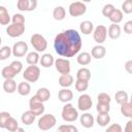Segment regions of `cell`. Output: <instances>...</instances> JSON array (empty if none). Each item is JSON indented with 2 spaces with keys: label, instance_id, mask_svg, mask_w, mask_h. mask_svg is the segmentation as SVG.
<instances>
[{
  "label": "cell",
  "instance_id": "277c9868",
  "mask_svg": "<svg viewBox=\"0 0 132 132\" xmlns=\"http://www.w3.org/2000/svg\"><path fill=\"white\" fill-rule=\"evenodd\" d=\"M30 42H31V45L33 46V48L37 53L44 52L47 48V41H46L45 37L41 34H38V33L33 34L30 38Z\"/></svg>",
  "mask_w": 132,
  "mask_h": 132
},
{
  "label": "cell",
  "instance_id": "ffe728a7",
  "mask_svg": "<svg viewBox=\"0 0 132 132\" xmlns=\"http://www.w3.org/2000/svg\"><path fill=\"white\" fill-rule=\"evenodd\" d=\"M36 119V116L35 113H33L31 110H27L25 112H23V114L21 116V120H22V123L26 126H30L34 123Z\"/></svg>",
  "mask_w": 132,
  "mask_h": 132
},
{
  "label": "cell",
  "instance_id": "f1b7e54d",
  "mask_svg": "<svg viewBox=\"0 0 132 132\" xmlns=\"http://www.w3.org/2000/svg\"><path fill=\"white\" fill-rule=\"evenodd\" d=\"M123 16H124L123 11H122L121 9L116 8V9L111 12V14L109 15L108 20H109L112 24H119V23H121V22L123 21Z\"/></svg>",
  "mask_w": 132,
  "mask_h": 132
},
{
  "label": "cell",
  "instance_id": "83f0119b",
  "mask_svg": "<svg viewBox=\"0 0 132 132\" xmlns=\"http://www.w3.org/2000/svg\"><path fill=\"white\" fill-rule=\"evenodd\" d=\"M35 96L41 102H46L51 98V92H50V90L47 88H40V89H38V91L35 94Z\"/></svg>",
  "mask_w": 132,
  "mask_h": 132
},
{
  "label": "cell",
  "instance_id": "9c48e42d",
  "mask_svg": "<svg viewBox=\"0 0 132 132\" xmlns=\"http://www.w3.org/2000/svg\"><path fill=\"white\" fill-rule=\"evenodd\" d=\"M55 67L56 70L62 74H70V61L68 59H64V58H58L55 61Z\"/></svg>",
  "mask_w": 132,
  "mask_h": 132
},
{
  "label": "cell",
  "instance_id": "c3c4849f",
  "mask_svg": "<svg viewBox=\"0 0 132 132\" xmlns=\"http://www.w3.org/2000/svg\"><path fill=\"white\" fill-rule=\"evenodd\" d=\"M125 70H126L128 73L132 74V60H128V61L125 63Z\"/></svg>",
  "mask_w": 132,
  "mask_h": 132
},
{
  "label": "cell",
  "instance_id": "816d5d0a",
  "mask_svg": "<svg viewBox=\"0 0 132 132\" xmlns=\"http://www.w3.org/2000/svg\"><path fill=\"white\" fill-rule=\"evenodd\" d=\"M129 103L132 105V94H131V97H130V99H129Z\"/></svg>",
  "mask_w": 132,
  "mask_h": 132
},
{
  "label": "cell",
  "instance_id": "f546056e",
  "mask_svg": "<svg viewBox=\"0 0 132 132\" xmlns=\"http://www.w3.org/2000/svg\"><path fill=\"white\" fill-rule=\"evenodd\" d=\"M26 62H27L29 65H36L38 62H40L39 53H37L36 51L28 53L27 56H26Z\"/></svg>",
  "mask_w": 132,
  "mask_h": 132
},
{
  "label": "cell",
  "instance_id": "d590c367",
  "mask_svg": "<svg viewBox=\"0 0 132 132\" xmlns=\"http://www.w3.org/2000/svg\"><path fill=\"white\" fill-rule=\"evenodd\" d=\"M120 110H121V113H122L124 117H126V118H130V117L132 116V105H131L129 102L122 104Z\"/></svg>",
  "mask_w": 132,
  "mask_h": 132
},
{
  "label": "cell",
  "instance_id": "cb8c5ba5",
  "mask_svg": "<svg viewBox=\"0 0 132 132\" xmlns=\"http://www.w3.org/2000/svg\"><path fill=\"white\" fill-rule=\"evenodd\" d=\"M91 78V71L90 69L86 68V67H82V68H79L76 72V79L78 80H84V81H89Z\"/></svg>",
  "mask_w": 132,
  "mask_h": 132
},
{
  "label": "cell",
  "instance_id": "4dcf8cb0",
  "mask_svg": "<svg viewBox=\"0 0 132 132\" xmlns=\"http://www.w3.org/2000/svg\"><path fill=\"white\" fill-rule=\"evenodd\" d=\"M66 16V10L63 6H56L53 10V18L56 21H62Z\"/></svg>",
  "mask_w": 132,
  "mask_h": 132
},
{
  "label": "cell",
  "instance_id": "3957f363",
  "mask_svg": "<svg viewBox=\"0 0 132 132\" xmlns=\"http://www.w3.org/2000/svg\"><path fill=\"white\" fill-rule=\"evenodd\" d=\"M57 124V119L54 114L52 113H46V114H42L38 122H37V126L40 130L42 131H47L52 128H54Z\"/></svg>",
  "mask_w": 132,
  "mask_h": 132
},
{
  "label": "cell",
  "instance_id": "ba28073f",
  "mask_svg": "<svg viewBox=\"0 0 132 132\" xmlns=\"http://www.w3.org/2000/svg\"><path fill=\"white\" fill-rule=\"evenodd\" d=\"M107 37V28L103 25H98L93 32V38L97 44H102Z\"/></svg>",
  "mask_w": 132,
  "mask_h": 132
},
{
  "label": "cell",
  "instance_id": "f907efd6",
  "mask_svg": "<svg viewBox=\"0 0 132 132\" xmlns=\"http://www.w3.org/2000/svg\"><path fill=\"white\" fill-rule=\"evenodd\" d=\"M13 132H25V130H24L23 128H21V127H19V128H18V129L15 130V131H13Z\"/></svg>",
  "mask_w": 132,
  "mask_h": 132
},
{
  "label": "cell",
  "instance_id": "d6986e66",
  "mask_svg": "<svg viewBox=\"0 0 132 132\" xmlns=\"http://www.w3.org/2000/svg\"><path fill=\"white\" fill-rule=\"evenodd\" d=\"M94 24L91 21H82L79 25V30L84 35H89L94 32Z\"/></svg>",
  "mask_w": 132,
  "mask_h": 132
},
{
  "label": "cell",
  "instance_id": "7c38bea8",
  "mask_svg": "<svg viewBox=\"0 0 132 132\" xmlns=\"http://www.w3.org/2000/svg\"><path fill=\"white\" fill-rule=\"evenodd\" d=\"M28 52V44L25 41H16L12 45V55L15 58L24 57Z\"/></svg>",
  "mask_w": 132,
  "mask_h": 132
},
{
  "label": "cell",
  "instance_id": "f35d334b",
  "mask_svg": "<svg viewBox=\"0 0 132 132\" xmlns=\"http://www.w3.org/2000/svg\"><path fill=\"white\" fill-rule=\"evenodd\" d=\"M10 118H11V116L8 111H1L0 112V128L5 129L6 123Z\"/></svg>",
  "mask_w": 132,
  "mask_h": 132
},
{
  "label": "cell",
  "instance_id": "ac0fdd59",
  "mask_svg": "<svg viewBox=\"0 0 132 132\" xmlns=\"http://www.w3.org/2000/svg\"><path fill=\"white\" fill-rule=\"evenodd\" d=\"M55 58L53 57V55L52 54H48V53H46V54H43L41 57H40V64H41V66L42 67H44V68H50V67H52L53 65H55Z\"/></svg>",
  "mask_w": 132,
  "mask_h": 132
},
{
  "label": "cell",
  "instance_id": "484cf974",
  "mask_svg": "<svg viewBox=\"0 0 132 132\" xmlns=\"http://www.w3.org/2000/svg\"><path fill=\"white\" fill-rule=\"evenodd\" d=\"M31 92V86L28 81H21L18 85V93L21 96H28Z\"/></svg>",
  "mask_w": 132,
  "mask_h": 132
},
{
  "label": "cell",
  "instance_id": "7a4b0ae2",
  "mask_svg": "<svg viewBox=\"0 0 132 132\" xmlns=\"http://www.w3.org/2000/svg\"><path fill=\"white\" fill-rule=\"evenodd\" d=\"M61 116H62V119L65 122H68V123L76 121L78 119V117H79L77 109L71 103H66L63 106L62 111H61Z\"/></svg>",
  "mask_w": 132,
  "mask_h": 132
},
{
  "label": "cell",
  "instance_id": "5bb4252c",
  "mask_svg": "<svg viewBox=\"0 0 132 132\" xmlns=\"http://www.w3.org/2000/svg\"><path fill=\"white\" fill-rule=\"evenodd\" d=\"M73 98V93L70 89L63 88L58 92V99L63 103H69Z\"/></svg>",
  "mask_w": 132,
  "mask_h": 132
},
{
  "label": "cell",
  "instance_id": "836d02e7",
  "mask_svg": "<svg viewBox=\"0 0 132 132\" xmlns=\"http://www.w3.org/2000/svg\"><path fill=\"white\" fill-rule=\"evenodd\" d=\"M11 54H12V48H10L8 45H3L0 48V60L4 61V60L8 59Z\"/></svg>",
  "mask_w": 132,
  "mask_h": 132
},
{
  "label": "cell",
  "instance_id": "8fae6325",
  "mask_svg": "<svg viewBox=\"0 0 132 132\" xmlns=\"http://www.w3.org/2000/svg\"><path fill=\"white\" fill-rule=\"evenodd\" d=\"M25 32V25H19V24H10L6 28V34L11 38L20 37Z\"/></svg>",
  "mask_w": 132,
  "mask_h": 132
},
{
  "label": "cell",
  "instance_id": "8992f818",
  "mask_svg": "<svg viewBox=\"0 0 132 132\" xmlns=\"http://www.w3.org/2000/svg\"><path fill=\"white\" fill-rule=\"evenodd\" d=\"M29 110H31L33 113H35V116H42L45 107L43 105V102H41L35 95L33 97L30 98L29 100Z\"/></svg>",
  "mask_w": 132,
  "mask_h": 132
},
{
  "label": "cell",
  "instance_id": "30bf717a",
  "mask_svg": "<svg viewBox=\"0 0 132 132\" xmlns=\"http://www.w3.org/2000/svg\"><path fill=\"white\" fill-rule=\"evenodd\" d=\"M93 105L92 98L89 94H81L77 99V107L81 111H88Z\"/></svg>",
  "mask_w": 132,
  "mask_h": 132
},
{
  "label": "cell",
  "instance_id": "1f68e13d",
  "mask_svg": "<svg viewBox=\"0 0 132 132\" xmlns=\"http://www.w3.org/2000/svg\"><path fill=\"white\" fill-rule=\"evenodd\" d=\"M114 99H116V102H117L118 104H120V105L129 102L128 93H127L126 91H118V92L114 94Z\"/></svg>",
  "mask_w": 132,
  "mask_h": 132
},
{
  "label": "cell",
  "instance_id": "681fc988",
  "mask_svg": "<svg viewBox=\"0 0 132 132\" xmlns=\"http://www.w3.org/2000/svg\"><path fill=\"white\" fill-rule=\"evenodd\" d=\"M124 132H132V120H129L126 123V126L124 128Z\"/></svg>",
  "mask_w": 132,
  "mask_h": 132
},
{
  "label": "cell",
  "instance_id": "f6af8a7d",
  "mask_svg": "<svg viewBox=\"0 0 132 132\" xmlns=\"http://www.w3.org/2000/svg\"><path fill=\"white\" fill-rule=\"evenodd\" d=\"M9 66L19 74L22 70H23V63L21 62V61H19V60H14V61H12L10 64H9Z\"/></svg>",
  "mask_w": 132,
  "mask_h": 132
},
{
  "label": "cell",
  "instance_id": "52a82bcc",
  "mask_svg": "<svg viewBox=\"0 0 132 132\" xmlns=\"http://www.w3.org/2000/svg\"><path fill=\"white\" fill-rule=\"evenodd\" d=\"M68 10H69V14L71 16H79V15H82V14L86 13L87 6L82 2L75 1V2L70 3V5L68 7Z\"/></svg>",
  "mask_w": 132,
  "mask_h": 132
},
{
  "label": "cell",
  "instance_id": "f5cc1de1",
  "mask_svg": "<svg viewBox=\"0 0 132 132\" xmlns=\"http://www.w3.org/2000/svg\"><path fill=\"white\" fill-rule=\"evenodd\" d=\"M130 119H131V120H132V116H131V117H130Z\"/></svg>",
  "mask_w": 132,
  "mask_h": 132
},
{
  "label": "cell",
  "instance_id": "44dd1931",
  "mask_svg": "<svg viewBox=\"0 0 132 132\" xmlns=\"http://www.w3.org/2000/svg\"><path fill=\"white\" fill-rule=\"evenodd\" d=\"M73 76L71 74H62L60 77H59V85L62 87V88H66L68 89L69 87L72 86L73 84Z\"/></svg>",
  "mask_w": 132,
  "mask_h": 132
},
{
  "label": "cell",
  "instance_id": "ee69618b",
  "mask_svg": "<svg viewBox=\"0 0 132 132\" xmlns=\"http://www.w3.org/2000/svg\"><path fill=\"white\" fill-rule=\"evenodd\" d=\"M122 11L124 13H132V0H126L122 3Z\"/></svg>",
  "mask_w": 132,
  "mask_h": 132
},
{
  "label": "cell",
  "instance_id": "2e32d148",
  "mask_svg": "<svg viewBox=\"0 0 132 132\" xmlns=\"http://www.w3.org/2000/svg\"><path fill=\"white\" fill-rule=\"evenodd\" d=\"M79 122H80V125L82 127H85V128H92L94 126L95 119H94V117L90 112H85V113H82L79 117Z\"/></svg>",
  "mask_w": 132,
  "mask_h": 132
},
{
  "label": "cell",
  "instance_id": "6da1fadb",
  "mask_svg": "<svg viewBox=\"0 0 132 132\" xmlns=\"http://www.w3.org/2000/svg\"><path fill=\"white\" fill-rule=\"evenodd\" d=\"M82 41L79 33L75 29H68L58 33L54 39L55 52L64 58L74 57L79 53Z\"/></svg>",
  "mask_w": 132,
  "mask_h": 132
},
{
  "label": "cell",
  "instance_id": "d4e9b609",
  "mask_svg": "<svg viewBox=\"0 0 132 132\" xmlns=\"http://www.w3.org/2000/svg\"><path fill=\"white\" fill-rule=\"evenodd\" d=\"M11 21V18L7 11V9L4 6H0V24L2 26H9V22Z\"/></svg>",
  "mask_w": 132,
  "mask_h": 132
},
{
  "label": "cell",
  "instance_id": "7402d4cb",
  "mask_svg": "<svg viewBox=\"0 0 132 132\" xmlns=\"http://www.w3.org/2000/svg\"><path fill=\"white\" fill-rule=\"evenodd\" d=\"M3 90L8 94H12L15 91H18V85H16L15 80L14 79H4Z\"/></svg>",
  "mask_w": 132,
  "mask_h": 132
},
{
  "label": "cell",
  "instance_id": "8d00e7d4",
  "mask_svg": "<svg viewBox=\"0 0 132 132\" xmlns=\"http://www.w3.org/2000/svg\"><path fill=\"white\" fill-rule=\"evenodd\" d=\"M18 128H19V123H18V121H16L14 118L11 117V118L7 121L6 126H5V129L8 130L9 132H13V131H15Z\"/></svg>",
  "mask_w": 132,
  "mask_h": 132
},
{
  "label": "cell",
  "instance_id": "603a6c76",
  "mask_svg": "<svg viewBox=\"0 0 132 132\" xmlns=\"http://www.w3.org/2000/svg\"><path fill=\"white\" fill-rule=\"evenodd\" d=\"M91 60H92V56L90 53L88 52H82L80 54L77 55V58H76V61L79 65L81 66H86L88 64L91 63Z\"/></svg>",
  "mask_w": 132,
  "mask_h": 132
},
{
  "label": "cell",
  "instance_id": "7dc6e473",
  "mask_svg": "<svg viewBox=\"0 0 132 132\" xmlns=\"http://www.w3.org/2000/svg\"><path fill=\"white\" fill-rule=\"evenodd\" d=\"M124 32L126 34H132V20L127 21L124 25Z\"/></svg>",
  "mask_w": 132,
  "mask_h": 132
},
{
  "label": "cell",
  "instance_id": "7bdbcfd3",
  "mask_svg": "<svg viewBox=\"0 0 132 132\" xmlns=\"http://www.w3.org/2000/svg\"><path fill=\"white\" fill-rule=\"evenodd\" d=\"M12 24H19V25H25V16L22 13H14L11 16Z\"/></svg>",
  "mask_w": 132,
  "mask_h": 132
},
{
  "label": "cell",
  "instance_id": "b9f144b4",
  "mask_svg": "<svg viewBox=\"0 0 132 132\" xmlns=\"http://www.w3.org/2000/svg\"><path fill=\"white\" fill-rule=\"evenodd\" d=\"M96 110L98 113H108L110 110V104H103V103H97Z\"/></svg>",
  "mask_w": 132,
  "mask_h": 132
},
{
  "label": "cell",
  "instance_id": "e0dca14e",
  "mask_svg": "<svg viewBox=\"0 0 132 132\" xmlns=\"http://www.w3.org/2000/svg\"><path fill=\"white\" fill-rule=\"evenodd\" d=\"M107 35L110 39L116 40L121 36V27L118 24H111L107 29Z\"/></svg>",
  "mask_w": 132,
  "mask_h": 132
},
{
  "label": "cell",
  "instance_id": "60d3db41",
  "mask_svg": "<svg viewBox=\"0 0 132 132\" xmlns=\"http://www.w3.org/2000/svg\"><path fill=\"white\" fill-rule=\"evenodd\" d=\"M116 8H114V6H113V4H111V3H107V4H105L103 7H102V14L105 16V18H109V15L111 14V12L114 10Z\"/></svg>",
  "mask_w": 132,
  "mask_h": 132
},
{
  "label": "cell",
  "instance_id": "74e56055",
  "mask_svg": "<svg viewBox=\"0 0 132 132\" xmlns=\"http://www.w3.org/2000/svg\"><path fill=\"white\" fill-rule=\"evenodd\" d=\"M74 87H75V90H76L77 92L82 93V92L87 91V89L89 88V81H84V80H78V79H76Z\"/></svg>",
  "mask_w": 132,
  "mask_h": 132
},
{
  "label": "cell",
  "instance_id": "5b68a950",
  "mask_svg": "<svg viewBox=\"0 0 132 132\" xmlns=\"http://www.w3.org/2000/svg\"><path fill=\"white\" fill-rule=\"evenodd\" d=\"M40 77V68L36 65L28 66L23 72V78L28 82H36Z\"/></svg>",
  "mask_w": 132,
  "mask_h": 132
},
{
  "label": "cell",
  "instance_id": "d6a6232c",
  "mask_svg": "<svg viewBox=\"0 0 132 132\" xmlns=\"http://www.w3.org/2000/svg\"><path fill=\"white\" fill-rule=\"evenodd\" d=\"M96 122L99 126L105 127L110 122V116L108 113H98V116L96 117Z\"/></svg>",
  "mask_w": 132,
  "mask_h": 132
},
{
  "label": "cell",
  "instance_id": "4316f807",
  "mask_svg": "<svg viewBox=\"0 0 132 132\" xmlns=\"http://www.w3.org/2000/svg\"><path fill=\"white\" fill-rule=\"evenodd\" d=\"M1 75H2V77L4 79H13L18 75V73L8 65V66H5V67L2 68Z\"/></svg>",
  "mask_w": 132,
  "mask_h": 132
},
{
  "label": "cell",
  "instance_id": "4fadbf2b",
  "mask_svg": "<svg viewBox=\"0 0 132 132\" xmlns=\"http://www.w3.org/2000/svg\"><path fill=\"white\" fill-rule=\"evenodd\" d=\"M16 7L20 11H33L37 7L36 0H18Z\"/></svg>",
  "mask_w": 132,
  "mask_h": 132
},
{
  "label": "cell",
  "instance_id": "e575fe53",
  "mask_svg": "<svg viewBox=\"0 0 132 132\" xmlns=\"http://www.w3.org/2000/svg\"><path fill=\"white\" fill-rule=\"evenodd\" d=\"M57 132H78V129L74 125L70 124H63L58 127Z\"/></svg>",
  "mask_w": 132,
  "mask_h": 132
},
{
  "label": "cell",
  "instance_id": "bcb514c9",
  "mask_svg": "<svg viewBox=\"0 0 132 132\" xmlns=\"http://www.w3.org/2000/svg\"><path fill=\"white\" fill-rule=\"evenodd\" d=\"M105 132H123V128L120 124L114 123V124H111L110 126H108Z\"/></svg>",
  "mask_w": 132,
  "mask_h": 132
},
{
  "label": "cell",
  "instance_id": "9a60e30c",
  "mask_svg": "<svg viewBox=\"0 0 132 132\" xmlns=\"http://www.w3.org/2000/svg\"><path fill=\"white\" fill-rule=\"evenodd\" d=\"M105 55H106V48L102 44H97V45L93 46L91 50V56L94 59L100 60V59L104 58Z\"/></svg>",
  "mask_w": 132,
  "mask_h": 132
},
{
  "label": "cell",
  "instance_id": "ab89813d",
  "mask_svg": "<svg viewBox=\"0 0 132 132\" xmlns=\"http://www.w3.org/2000/svg\"><path fill=\"white\" fill-rule=\"evenodd\" d=\"M97 100H98V103H103V104H110V101H111V98L109 96V94L107 93H99L98 96H97Z\"/></svg>",
  "mask_w": 132,
  "mask_h": 132
}]
</instances>
